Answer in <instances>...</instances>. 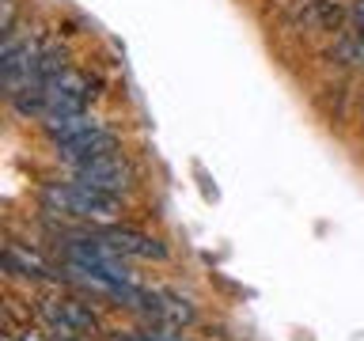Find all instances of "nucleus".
I'll list each match as a JSON object with an SVG mask.
<instances>
[{
	"label": "nucleus",
	"instance_id": "nucleus-1",
	"mask_svg": "<svg viewBox=\"0 0 364 341\" xmlns=\"http://www.w3.org/2000/svg\"><path fill=\"white\" fill-rule=\"evenodd\" d=\"M42 209L53 212V216H65V220L107 227V224H118L122 197L102 193V190L87 186V182H80V178H65V182H46L42 186Z\"/></svg>",
	"mask_w": 364,
	"mask_h": 341
},
{
	"label": "nucleus",
	"instance_id": "nucleus-16",
	"mask_svg": "<svg viewBox=\"0 0 364 341\" xmlns=\"http://www.w3.org/2000/svg\"><path fill=\"white\" fill-rule=\"evenodd\" d=\"M360 110H364V102H360Z\"/></svg>",
	"mask_w": 364,
	"mask_h": 341
},
{
	"label": "nucleus",
	"instance_id": "nucleus-3",
	"mask_svg": "<svg viewBox=\"0 0 364 341\" xmlns=\"http://www.w3.org/2000/svg\"><path fill=\"white\" fill-rule=\"evenodd\" d=\"M95 84L80 72V68L68 65L57 80H50L46 84V118H53V114H80V110H87V102H91V91Z\"/></svg>",
	"mask_w": 364,
	"mask_h": 341
},
{
	"label": "nucleus",
	"instance_id": "nucleus-12",
	"mask_svg": "<svg viewBox=\"0 0 364 341\" xmlns=\"http://www.w3.org/2000/svg\"><path fill=\"white\" fill-rule=\"evenodd\" d=\"M311 19H315V23H323L326 31H334L338 23H341V8L326 4V0H315V4H311Z\"/></svg>",
	"mask_w": 364,
	"mask_h": 341
},
{
	"label": "nucleus",
	"instance_id": "nucleus-10",
	"mask_svg": "<svg viewBox=\"0 0 364 341\" xmlns=\"http://www.w3.org/2000/svg\"><path fill=\"white\" fill-rule=\"evenodd\" d=\"M330 57L346 68H364V31H349L330 45Z\"/></svg>",
	"mask_w": 364,
	"mask_h": 341
},
{
	"label": "nucleus",
	"instance_id": "nucleus-11",
	"mask_svg": "<svg viewBox=\"0 0 364 341\" xmlns=\"http://www.w3.org/2000/svg\"><path fill=\"white\" fill-rule=\"evenodd\" d=\"M68 68V53L61 50L57 42L50 45H42V53H38V68H34V84H50V80H57Z\"/></svg>",
	"mask_w": 364,
	"mask_h": 341
},
{
	"label": "nucleus",
	"instance_id": "nucleus-9",
	"mask_svg": "<svg viewBox=\"0 0 364 341\" xmlns=\"http://www.w3.org/2000/svg\"><path fill=\"white\" fill-rule=\"evenodd\" d=\"M8 107L19 114V118H27V121H42L46 118V84H23L16 87L8 95Z\"/></svg>",
	"mask_w": 364,
	"mask_h": 341
},
{
	"label": "nucleus",
	"instance_id": "nucleus-14",
	"mask_svg": "<svg viewBox=\"0 0 364 341\" xmlns=\"http://www.w3.org/2000/svg\"><path fill=\"white\" fill-rule=\"evenodd\" d=\"M8 341H50V334L38 330V326H23V330H16V334H8Z\"/></svg>",
	"mask_w": 364,
	"mask_h": 341
},
{
	"label": "nucleus",
	"instance_id": "nucleus-4",
	"mask_svg": "<svg viewBox=\"0 0 364 341\" xmlns=\"http://www.w3.org/2000/svg\"><path fill=\"white\" fill-rule=\"evenodd\" d=\"M38 53H42V42L38 38H19L11 34L4 38V50H0V76H4V91L11 95L16 87L31 84L34 80V68H38Z\"/></svg>",
	"mask_w": 364,
	"mask_h": 341
},
{
	"label": "nucleus",
	"instance_id": "nucleus-8",
	"mask_svg": "<svg viewBox=\"0 0 364 341\" xmlns=\"http://www.w3.org/2000/svg\"><path fill=\"white\" fill-rule=\"evenodd\" d=\"M102 129V121L95 118V114H87V110H80V114H53V118H42V133L57 144H68V141H76V136H87V133H95Z\"/></svg>",
	"mask_w": 364,
	"mask_h": 341
},
{
	"label": "nucleus",
	"instance_id": "nucleus-7",
	"mask_svg": "<svg viewBox=\"0 0 364 341\" xmlns=\"http://www.w3.org/2000/svg\"><path fill=\"white\" fill-rule=\"evenodd\" d=\"M4 273L8 277H19V281H57L61 277L42 254H34V250L23 247V243L4 247Z\"/></svg>",
	"mask_w": 364,
	"mask_h": 341
},
{
	"label": "nucleus",
	"instance_id": "nucleus-2",
	"mask_svg": "<svg viewBox=\"0 0 364 341\" xmlns=\"http://www.w3.org/2000/svg\"><path fill=\"white\" fill-rule=\"evenodd\" d=\"M68 175L87 182V186H95V190H102V193H114V197H125V193L136 186V167L129 163V156H122V152L76 163V167H68Z\"/></svg>",
	"mask_w": 364,
	"mask_h": 341
},
{
	"label": "nucleus",
	"instance_id": "nucleus-5",
	"mask_svg": "<svg viewBox=\"0 0 364 341\" xmlns=\"http://www.w3.org/2000/svg\"><path fill=\"white\" fill-rule=\"evenodd\" d=\"M99 235L107 239L122 258H133V261H167L171 258L167 243H159V239L148 235V232H136V227L107 224V227H99Z\"/></svg>",
	"mask_w": 364,
	"mask_h": 341
},
{
	"label": "nucleus",
	"instance_id": "nucleus-6",
	"mask_svg": "<svg viewBox=\"0 0 364 341\" xmlns=\"http://www.w3.org/2000/svg\"><path fill=\"white\" fill-rule=\"evenodd\" d=\"M110 152H122V141L114 129H95L87 136H76V141L68 144H57V159H61L65 167H76V163H87V159H99V156H110Z\"/></svg>",
	"mask_w": 364,
	"mask_h": 341
},
{
	"label": "nucleus",
	"instance_id": "nucleus-15",
	"mask_svg": "<svg viewBox=\"0 0 364 341\" xmlns=\"http://www.w3.org/2000/svg\"><path fill=\"white\" fill-rule=\"evenodd\" d=\"M349 23H353V31H364V0L349 4Z\"/></svg>",
	"mask_w": 364,
	"mask_h": 341
},
{
	"label": "nucleus",
	"instance_id": "nucleus-13",
	"mask_svg": "<svg viewBox=\"0 0 364 341\" xmlns=\"http://www.w3.org/2000/svg\"><path fill=\"white\" fill-rule=\"evenodd\" d=\"M110 341H159V326L152 323L148 330H114Z\"/></svg>",
	"mask_w": 364,
	"mask_h": 341
}]
</instances>
